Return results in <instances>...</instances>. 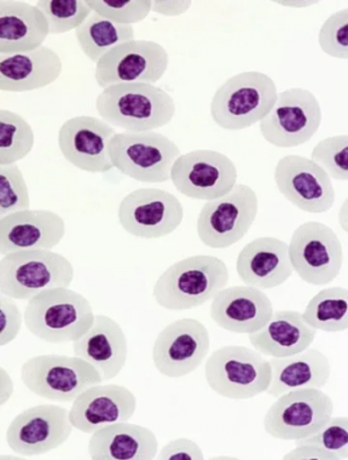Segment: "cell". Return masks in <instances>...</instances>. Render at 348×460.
Masks as SVG:
<instances>
[{"instance_id":"10","label":"cell","mask_w":348,"mask_h":460,"mask_svg":"<svg viewBox=\"0 0 348 460\" xmlns=\"http://www.w3.org/2000/svg\"><path fill=\"white\" fill-rule=\"evenodd\" d=\"M322 119V107L315 94L292 87L278 94L270 114L259 122L260 133L276 148H296L318 132Z\"/></svg>"},{"instance_id":"29","label":"cell","mask_w":348,"mask_h":460,"mask_svg":"<svg viewBox=\"0 0 348 460\" xmlns=\"http://www.w3.org/2000/svg\"><path fill=\"white\" fill-rule=\"evenodd\" d=\"M272 380L267 394L280 398L292 391L326 386L331 376L329 358L318 349H308L300 354L270 360Z\"/></svg>"},{"instance_id":"14","label":"cell","mask_w":348,"mask_h":460,"mask_svg":"<svg viewBox=\"0 0 348 460\" xmlns=\"http://www.w3.org/2000/svg\"><path fill=\"white\" fill-rule=\"evenodd\" d=\"M121 227L130 235L158 240L176 232L184 220V206L161 189H138L126 194L117 211Z\"/></svg>"},{"instance_id":"32","label":"cell","mask_w":348,"mask_h":460,"mask_svg":"<svg viewBox=\"0 0 348 460\" xmlns=\"http://www.w3.org/2000/svg\"><path fill=\"white\" fill-rule=\"evenodd\" d=\"M34 130L22 115L0 111V165L15 164L34 148Z\"/></svg>"},{"instance_id":"25","label":"cell","mask_w":348,"mask_h":460,"mask_svg":"<svg viewBox=\"0 0 348 460\" xmlns=\"http://www.w3.org/2000/svg\"><path fill=\"white\" fill-rule=\"evenodd\" d=\"M63 63L57 51L42 46L29 53L0 55V90L30 93L53 84Z\"/></svg>"},{"instance_id":"40","label":"cell","mask_w":348,"mask_h":460,"mask_svg":"<svg viewBox=\"0 0 348 460\" xmlns=\"http://www.w3.org/2000/svg\"><path fill=\"white\" fill-rule=\"evenodd\" d=\"M158 460H203L204 455L201 447L192 439L178 438L166 444L160 454Z\"/></svg>"},{"instance_id":"13","label":"cell","mask_w":348,"mask_h":460,"mask_svg":"<svg viewBox=\"0 0 348 460\" xmlns=\"http://www.w3.org/2000/svg\"><path fill=\"white\" fill-rule=\"evenodd\" d=\"M239 172L235 164L215 150L199 149L174 161L171 181L177 191L196 200L213 201L231 193Z\"/></svg>"},{"instance_id":"39","label":"cell","mask_w":348,"mask_h":460,"mask_svg":"<svg viewBox=\"0 0 348 460\" xmlns=\"http://www.w3.org/2000/svg\"><path fill=\"white\" fill-rule=\"evenodd\" d=\"M23 315L13 299L6 296H2L0 299V345H5L13 342L20 331H22Z\"/></svg>"},{"instance_id":"19","label":"cell","mask_w":348,"mask_h":460,"mask_svg":"<svg viewBox=\"0 0 348 460\" xmlns=\"http://www.w3.org/2000/svg\"><path fill=\"white\" fill-rule=\"evenodd\" d=\"M116 130L102 119L79 115L68 119L58 130L63 157L74 168L90 173H106L114 168L109 142Z\"/></svg>"},{"instance_id":"36","label":"cell","mask_w":348,"mask_h":460,"mask_svg":"<svg viewBox=\"0 0 348 460\" xmlns=\"http://www.w3.org/2000/svg\"><path fill=\"white\" fill-rule=\"evenodd\" d=\"M311 160L334 180L348 181V135H335L318 142L312 149Z\"/></svg>"},{"instance_id":"23","label":"cell","mask_w":348,"mask_h":460,"mask_svg":"<svg viewBox=\"0 0 348 460\" xmlns=\"http://www.w3.org/2000/svg\"><path fill=\"white\" fill-rule=\"evenodd\" d=\"M237 275L247 287L271 289L291 276L290 245L276 237H259L245 245L236 261Z\"/></svg>"},{"instance_id":"31","label":"cell","mask_w":348,"mask_h":460,"mask_svg":"<svg viewBox=\"0 0 348 460\" xmlns=\"http://www.w3.org/2000/svg\"><path fill=\"white\" fill-rule=\"evenodd\" d=\"M311 327L326 332L348 331V289L324 288L318 292L303 313Z\"/></svg>"},{"instance_id":"7","label":"cell","mask_w":348,"mask_h":460,"mask_svg":"<svg viewBox=\"0 0 348 460\" xmlns=\"http://www.w3.org/2000/svg\"><path fill=\"white\" fill-rule=\"evenodd\" d=\"M109 153L114 168L124 176L148 184L171 180L172 165L181 155L179 146L157 132L117 133Z\"/></svg>"},{"instance_id":"42","label":"cell","mask_w":348,"mask_h":460,"mask_svg":"<svg viewBox=\"0 0 348 460\" xmlns=\"http://www.w3.org/2000/svg\"><path fill=\"white\" fill-rule=\"evenodd\" d=\"M13 392V382H12L11 376L7 374L5 368L2 367V406L9 402Z\"/></svg>"},{"instance_id":"20","label":"cell","mask_w":348,"mask_h":460,"mask_svg":"<svg viewBox=\"0 0 348 460\" xmlns=\"http://www.w3.org/2000/svg\"><path fill=\"white\" fill-rule=\"evenodd\" d=\"M136 406V396L129 388L117 384L94 385L74 400L70 422L74 429L92 435L109 424L129 422Z\"/></svg>"},{"instance_id":"11","label":"cell","mask_w":348,"mask_h":460,"mask_svg":"<svg viewBox=\"0 0 348 460\" xmlns=\"http://www.w3.org/2000/svg\"><path fill=\"white\" fill-rule=\"evenodd\" d=\"M290 257L300 279L314 287H326L342 271L343 244L329 226L308 221L292 233Z\"/></svg>"},{"instance_id":"37","label":"cell","mask_w":348,"mask_h":460,"mask_svg":"<svg viewBox=\"0 0 348 460\" xmlns=\"http://www.w3.org/2000/svg\"><path fill=\"white\" fill-rule=\"evenodd\" d=\"M87 3L93 12L120 25L133 26L152 11V0H87Z\"/></svg>"},{"instance_id":"15","label":"cell","mask_w":348,"mask_h":460,"mask_svg":"<svg viewBox=\"0 0 348 460\" xmlns=\"http://www.w3.org/2000/svg\"><path fill=\"white\" fill-rule=\"evenodd\" d=\"M170 58L163 46L150 40H133L122 43L99 59L96 65L98 86L126 83L153 84L168 71Z\"/></svg>"},{"instance_id":"21","label":"cell","mask_w":348,"mask_h":460,"mask_svg":"<svg viewBox=\"0 0 348 460\" xmlns=\"http://www.w3.org/2000/svg\"><path fill=\"white\" fill-rule=\"evenodd\" d=\"M65 235V222L61 216L46 209H27L0 219V253L23 250H51Z\"/></svg>"},{"instance_id":"35","label":"cell","mask_w":348,"mask_h":460,"mask_svg":"<svg viewBox=\"0 0 348 460\" xmlns=\"http://www.w3.org/2000/svg\"><path fill=\"white\" fill-rule=\"evenodd\" d=\"M30 208L29 186L17 164L0 165V217Z\"/></svg>"},{"instance_id":"12","label":"cell","mask_w":348,"mask_h":460,"mask_svg":"<svg viewBox=\"0 0 348 460\" xmlns=\"http://www.w3.org/2000/svg\"><path fill=\"white\" fill-rule=\"evenodd\" d=\"M334 411V402L322 390L292 391L272 404L264 418V429L271 438L298 441L322 429Z\"/></svg>"},{"instance_id":"30","label":"cell","mask_w":348,"mask_h":460,"mask_svg":"<svg viewBox=\"0 0 348 460\" xmlns=\"http://www.w3.org/2000/svg\"><path fill=\"white\" fill-rule=\"evenodd\" d=\"M74 31L83 53L96 65L109 51L135 40V30L132 25L110 22L96 12Z\"/></svg>"},{"instance_id":"2","label":"cell","mask_w":348,"mask_h":460,"mask_svg":"<svg viewBox=\"0 0 348 460\" xmlns=\"http://www.w3.org/2000/svg\"><path fill=\"white\" fill-rule=\"evenodd\" d=\"M90 301L69 288L46 289L31 297L23 313L31 335L51 344L76 342L93 326Z\"/></svg>"},{"instance_id":"9","label":"cell","mask_w":348,"mask_h":460,"mask_svg":"<svg viewBox=\"0 0 348 460\" xmlns=\"http://www.w3.org/2000/svg\"><path fill=\"white\" fill-rule=\"evenodd\" d=\"M258 208L255 190L247 184H236L227 196L205 202L197 217V236L209 248H231L247 235Z\"/></svg>"},{"instance_id":"41","label":"cell","mask_w":348,"mask_h":460,"mask_svg":"<svg viewBox=\"0 0 348 460\" xmlns=\"http://www.w3.org/2000/svg\"><path fill=\"white\" fill-rule=\"evenodd\" d=\"M191 6L192 2H152V11L166 17H177Z\"/></svg>"},{"instance_id":"34","label":"cell","mask_w":348,"mask_h":460,"mask_svg":"<svg viewBox=\"0 0 348 460\" xmlns=\"http://www.w3.org/2000/svg\"><path fill=\"white\" fill-rule=\"evenodd\" d=\"M295 446L318 447L329 460L348 459V416H332L322 429L309 438L298 439Z\"/></svg>"},{"instance_id":"1","label":"cell","mask_w":348,"mask_h":460,"mask_svg":"<svg viewBox=\"0 0 348 460\" xmlns=\"http://www.w3.org/2000/svg\"><path fill=\"white\" fill-rule=\"evenodd\" d=\"M96 107L107 124L130 133L153 132L170 124L176 114L173 98L161 87L144 83L106 87Z\"/></svg>"},{"instance_id":"24","label":"cell","mask_w":348,"mask_h":460,"mask_svg":"<svg viewBox=\"0 0 348 460\" xmlns=\"http://www.w3.org/2000/svg\"><path fill=\"white\" fill-rule=\"evenodd\" d=\"M73 348L74 355L92 364L104 382L120 375L128 357L124 329L112 317L101 314L96 315L93 326Z\"/></svg>"},{"instance_id":"5","label":"cell","mask_w":348,"mask_h":460,"mask_svg":"<svg viewBox=\"0 0 348 460\" xmlns=\"http://www.w3.org/2000/svg\"><path fill=\"white\" fill-rule=\"evenodd\" d=\"M74 265L51 250H23L0 260V293L13 300H30L46 289L69 288Z\"/></svg>"},{"instance_id":"28","label":"cell","mask_w":348,"mask_h":460,"mask_svg":"<svg viewBox=\"0 0 348 460\" xmlns=\"http://www.w3.org/2000/svg\"><path fill=\"white\" fill-rule=\"evenodd\" d=\"M318 329L307 323L302 313L278 311L270 323L248 336L252 347L261 355L283 358L308 350L314 343Z\"/></svg>"},{"instance_id":"3","label":"cell","mask_w":348,"mask_h":460,"mask_svg":"<svg viewBox=\"0 0 348 460\" xmlns=\"http://www.w3.org/2000/svg\"><path fill=\"white\" fill-rule=\"evenodd\" d=\"M229 270L219 257H187L161 273L152 296L161 307L170 311H187L213 299L229 283Z\"/></svg>"},{"instance_id":"38","label":"cell","mask_w":348,"mask_h":460,"mask_svg":"<svg viewBox=\"0 0 348 460\" xmlns=\"http://www.w3.org/2000/svg\"><path fill=\"white\" fill-rule=\"evenodd\" d=\"M320 49L331 58L348 59V7L331 14L320 27Z\"/></svg>"},{"instance_id":"22","label":"cell","mask_w":348,"mask_h":460,"mask_svg":"<svg viewBox=\"0 0 348 460\" xmlns=\"http://www.w3.org/2000/svg\"><path fill=\"white\" fill-rule=\"evenodd\" d=\"M273 314L272 301L263 289L232 287L213 296L211 316L220 328L233 334H248L266 326Z\"/></svg>"},{"instance_id":"16","label":"cell","mask_w":348,"mask_h":460,"mask_svg":"<svg viewBox=\"0 0 348 460\" xmlns=\"http://www.w3.org/2000/svg\"><path fill=\"white\" fill-rule=\"evenodd\" d=\"M211 349L208 329L196 319H179L168 324L152 348L156 370L168 378L191 375L207 358Z\"/></svg>"},{"instance_id":"43","label":"cell","mask_w":348,"mask_h":460,"mask_svg":"<svg viewBox=\"0 0 348 460\" xmlns=\"http://www.w3.org/2000/svg\"><path fill=\"white\" fill-rule=\"evenodd\" d=\"M338 221L340 227L344 232L348 234V197L345 201L343 202L342 208L339 209Z\"/></svg>"},{"instance_id":"27","label":"cell","mask_w":348,"mask_h":460,"mask_svg":"<svg viewBox=\"0 0 348 460\" xmlns=\"http://www.w3.org/2000/svg\"><path fill=\"white\" fill-rule=\"evenodd\" d=\"M87 452L93 460H152L157 458L155 432L138 424H109L91 436Z\"/></svg>"},{"instance_id":"8","label":"cell","mask_w":348,"mask_h":460,"mask_svg":"<svg viewBox=\"0 0 348 460\" xmlns=\"http://www.w3.org/2000/svg\"><path fill=\"white\" fill-rule=\"evenodd\" d=\"M22 382L31 394L55 402H71L89 387L104 382L100 372L81 357H31L22 367Z\"/></svg>"},{"instance_id":"4","label":"cell","mask_w":348,"mask_h":460,"mask_svg":"<svg viewBox=\"0 0 348 460\" xmlns=\"http://www.w3.org/2000/svg\"><path fill=\"white\" fill-rule=\"evenodd\" d=\"M278 94V87L268 75L244 71L216 90L211 102V117L225 130L250 128L270 114Z\"/></svg>"},{"instance_id":"17","label":"cell","mask_w":348,"mask_h":460,"mask_svg":"<svg viewBox=\"0 0 348 460\" xmlns=\"http://www.w3.org/2000/svg\"><path fill=\"white\" fill-rule=\"evenodd\" d=\"M70 411L57 404H39L13 419L6 430V443L19 456H39L57 449L70 438Z\"/></svg>"},{"instance_id":"33","label":"cell","mask_w":348,"mask_h":460,"mask_svg":"<svg viewBox=\"0 0 348 460\" xmlns=\"http://www.w3.org/2000/svg\"><path fill=\"white\" fill-rule=\"evenodd\" d=\"M35 5L45 14L51 35L76 31L93 13L87 0H39Z\"/></svg>"},{"instance_id":"18","label":"cell","mask_w":348,"mask_h":460,"mask_svg":"<svg viewBox=\"0 0 348 460\" xmlns=\"http://www.w3.org/2000/svg\"><path fill=\"white\" fill-rule=\"evenodd\" d=\"M281 194L302 212L322 214L334 208L335 192L329 173L311 158L288 155L274 169Z\"/></svg>"},{"instance_id":"26","label":"cell","mask_w":348,"mask_h":460,"mask_svg":"<svg viewBox=\"0 0 348 460\" xmlns=\"http://www.w3.org/2000/svg\"><path fill=\"white\" fill-rule=\"evenodd\" d=\"M49 34L48 22L37 5L19 0L0 2V55L38 49Z\"/></svg>"},{"instance_id":"6","label":"cell","mask_w":348,"mask_h":460,"mask_svg":"<svg viewBox=\"0 0 348 460\" xmlns=\"http://www.w3.org/2000/svg\"><path fill=\"white\" fill-rule=\"evenodd\" d=\"M209 388L223 398L248 400L267 392L272 380L270 360L242 345L213 351L204 367Z\"/></svg>"}]
</instances>
